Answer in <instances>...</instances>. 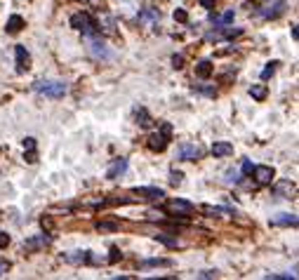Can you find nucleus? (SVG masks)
Segmentation results:
<instances>
[{
  "mask_svg": "<svg viewBox=\"0 0 299 280\" xmlns=\"http://www.w3.org/2000/svg\"><path fill=\"white\" fill-rule=\"evenodd\" d=\"M33 89L38 94H43V97H50V99H61L69 92L64 80H35Z\"/></svg>",
  "mask_w": 299,
  "mask_h": 280,
  "instance_id": "obj_1",
  "label": "nucleus"
},
{
  "mask_svg": "<svg viewBox=\"0 0 299 280\" xmlns=\"http://www.w3.org/2000/svg\"><path fill=\"white\" fill-rule=\"evenodd\" d=\"M170 134H172V125L170 123H163L160 125V132H153L149 137V148L151 151H165L167 148V141H170Z\"/></svg>",
  "mask_w": 299,
  "mask_h": 280,
  "instance_id": "obj_2",
  "label": "nucleus"
},
{
  "mask_svg": "<svg viewBox=\"0 0 299 280\" xmlns=\"http://www.w3.org/2000/svg\"><path fill=\"white\" fill-rule=\"evenodd\" d=\"M71 29H75V31H80V33H85V35H94L97 24L92 21V17H90V15H85V12H78V15H73V17H71Z\"/></svg>",
  "mask_w": 299,
  "mask_h": 280,
  "instance_id": "obj_3",
  "label": "nucleus"
},
{
  "mask_svg": "<svg viewBox=\"0 0 299 280\" xmlns=\"http://www.w3.org/2000/svg\"><path fill=\"white\" fill-rule=\"evenodd\" d=\"M200 158V148L195 144H181L177 148V160H198Z\"/></svg>",
  "mask_w": 299,
  "mask_h": 280,
  "instance_id": "obj_4",
  "label": "nucleus"
},
{
  "mask_svg": "<svg viewBox=\"0 0 299 280\" xmlns=\"http://www.w3.org/2000/svg\"><path fill=\"white\" fill-rule=\"evenodd\" d=\"M15 57H17V73H26L29 66H31V57L26 52V47H24V45H17V47H15Z\"/></svg>",
  "mask_w": 299,
  "mask_h": 280,
  "instance_id": "obj_5",
  "label": "nucleus"
},
{
  "mask_svg": "<svg viewBox=\"0 0 299 280\" xmlns=\"http://www.w3.org/2000/svg\"><path fill=\"white\" fill-rule=\"evenodd\" d=\"M285 7H287V2L285 0H273V5H269L262 10V17L264 19H278L285 12Z\"/></svg>",
  "mask_w": 299,
  "mask_h": 280,
  "instance_id": "obj_6",
  "label": "nucleus"
},
{
  "mask_svg": "<svg viewBox=\"0 0 299 280\" xmlns=\"http://www.w3.org/2000/svg\"><path fill=\"white\" fill-rule=\"evenodd\" d=\"M64 262L73 264V266H80V264L92 262L90 252H83V250H75V252H64Z\"/></svg>",
  "mask_w": 299,
  "mask_h": 280,
  "instance_id": "obj_7",
  "label": "nucleus"
},
{
  "mask_svg": "<svg viewBox=\"0 0 299 280\" xmlns=\"http://www.w3.org/2000/svg\"><path fill=\"white\" fill-rule=\"evenodd\" d=\"M125 170H127V160L125 158H116V160H111V165L106 170V177L108 179H118L120 175H125Z\"/></svg>",
  "mask_w": 299,
  "mask_h": 280,
  "instance_id": "obj_8",
  "label": "nucleus"
},
{
  "mask_svg": "<svg viewBox=\"0 0 299 280\" xmlns=\"http://www.w3.org/2000/svg\"><path fill=\"white\" fill-rule=\"evenodd\" d=\"M273 193H276L278 198H292V195L297 193V189H295V184H292L290 179H283V181H278V184L273 186Z\"/></svg>",
  "mask_w": 299,
  "mask_h": 280,
  "instance_id": "obj_9",
  "label": "nucleus"
},
{
  "mask_svg": "<svg viewBox=\"0 0 299 280\" xmlns=\"http://www.w3.org/2000/svg\"><path fill=\"white\" fill-rule=\"evenodd\" d=\"M252 175L257 179V184H271V179H273V167H269V165H259V167H254L252 170Z\"/></svg>",
  "mask_w": 299,
  "mask_h": 280,
  "instance_id": "obj_10",
  "label": "nucleus"
},
{
  "mask_svg": "<svg viewBox=\"0 0 299 280\" xmlns=\"http://www.w3.org/2000/svg\"><path fill=\"white\" fill-rule=\"evenodd\" d=\"M240 33H243L240 29H214L208 33V40H229V38H236Z\"/></svg>",
  "mask_w": 299,
  "mask_h": 280,
  "instance_id": "obj_11",
  "label": "nucleus"
},
{
  "mask_svg": "<svg viewBox=\"0 0 299 280\" xmlns=\"http://www.w3.org/2000/svg\"><path fill=\"white\" fill-rule=\"evenodd\" d=\"M212 156L214 158L233 156V144H229V141H214L212 144Z\"/></svg>",
  "mask_w": 299,
  "mask_h": 280,
  "instance_id": "obj_12",
  "label": "nucleus"
},
{
  "mask_svg": "<svg viewBox=\"0 0 299 280\" xmlns=\"http://www.w3.org/2000/svg\"><path fill=\"white\" fill-rule=\"evenodd\" d=\"M135 193L141 195L144 200H160V198H165L163 189H146V186H141V189H135Z\"/></svg>",
  "mask_w": 299,
  "mask_h": 280,
  "instance_id": "obj_13",
  "label": "nucleus"
},
{
  "mask_svg": "<svg viewBox=\"0 0 299 280\" xmlns=\"http://www.w3.org/2000/svg\"><path fill=\"white\" fill-rule=\"evenodd\" d=\"M271 224L273 226H297L299 224V219H297V214H278V217H273L271 219Z\"/></svg>",
  "mask_w": 299,
  "mask_h": 280,
  "instance_id": "obj_14",
  "label": "nucleus"
},
{
  "mask_svg": "<svg viewBox=\"0 0 299 280\" xmlns=\"http://www.w3.org/2000/svg\"><path fill=\"white\" fill-rule=\"evenodd\" d=\"M47 243H50V236H38V238H29V240L24 243V250H29V252H35V250L45 247Z\"/></svg>",
  "mask_w": 299,
  "mask_h": 280,
  "instance_id": "obj_15",
  "label": "nucleus"
},
{
  "mask_svg": "<svg viewBox=\"0 0 299 280\" xmlns=\"http://www.w3.org/2000/svg\"><path fill=\"white\" fill-rule=\"evenodd\" d=\"M24 29V17H19V15H12V17L7 19V24H5V31L7 33H19Z\"/></svg>",
  "mask_w": 299,
  "mask_h": 280,
  "instance_id": "obj_16",
  "label": "nucleus"
},
{
  "mask_svg": "<svg viewBox=\"0 0 299 280\" xmlns=\"http://www.w3.org/2000/svg\"><path fill=\"white\" fill-rule=\"evenodd\" d=\"M135 118H137V125H139V127H151V123H153L146 108H137V111H135Z\"/></svg>",
  "mask_w": 299,
  "mask_h": 280,
  "instance_id": "obj_17",
  "label": "nucleus"
},
{
  "mask_svg": "<svg viewBox=\"0 0 299 280\" xmlns=\"http://www.w3.org/2000/svg\"><path fill=\"white\" fill-rule=\"evenodd\" d=\"M247 92H250V97H252V99H257V102H264L266 94H269L266 85H252V88L247 89Z\"/></svg>",
  "mask_w": 299,
  "mask_h": 280,
  "instance_id": "obj_18",
  "label": "nucleus"
},
{
  "mask_svg": "<svg viewBox=\"0 0 299 280\" xmlns=\"http://www.w3.org/2000/svg\"><path fill=\"white\" fill-rule=\"evenodd\" d=\"M212 64L208 61V59H203V61H198V66H195V73L200 75V78H210L212 75Z\"/></svg>",
  "mask_w": 299,
  "mask_h": 280,
  "instance_id": "obj_19",
  "label": "nucleus"
},
{
  "mask_svg": "<svg viewBox=\"0 0 299 280\" xmlns=\"http://www.w3.org/2000/svg\"><path fill=\"white\" fill-rule=\"evenodd\" d=\"M170 210L189 214V212H194V205H191V203H186V200H172V203H170Z\"/></svg>",
  "mask_w": 299,
  "mask_h": 280,
  "instance_id": "obj_20",
  "label": "nucleus"
},
{
  "mask_svg": "<svg viewBox=\"0 0 299 280\" xmlns=\"http://www.w3.org/2000/svg\"><path fill=\"white\" fill-rule=\"evenodd\" d=\"M200 210L205 212V214H210V217H229L231 210H224V207H212V205H203Z\"/></svg>",
  "mask_w": 299,
  "mask_h": 280,
  "instance_id": "obj_21",
  "label": "nucleus"
},
{
  "mask_svg": "<svg viewBox=\"0 0 299 280\" xmlns=\"http://www.w3.org/2000/svg\"><path fill=\"white\" fill-rule=\"evenodd\" d=\"M156 240H158V243H163L165 247H179V240H177V238H172L170 233H158V236H156Z\"/></svg>",
  "mask_w": 299,
  "mask_h": 280,
  "instance_id": "obj_22",
  "label": "nucleus"
},
{
  "mask_svg": "<svg viewBox=\"0 0 299 280\" xmlns=\"http://www.w3.org/2000/svg\"><path fill=\"white\" fill-rule=\"evenodd\" d=\"M139 266H172L170 259H144Z\"/></svg>",
  "mask_w": 299,
  "mask_h": 280,
  "instance_id": "obj_23",
  "label": "nucleus"
},
{
  "mask_svg": "<svg viewBox=\"0 0 299 280\" xmlns=\"http://www.w3.org/2000/svg\"><path fill=\"white\" fill-rule=\"evenodd\" d=\"M92 54L94 57H108L104 50V43H99V40H92Z\"/></svg>",
  "mask_w": 299,
  "mask_h": 280,
  "instance_id": "obj_24",
  "label": "nucleus"
},
{
  "mask_svg": "<svg viewBox=\"0 0 299 280\" xmlns=\"http://www.w3.org/2000/svg\"><path fill=\"white\" fill-rule=\"evenodd\" d=\"M276 66H278V61H271V64H266V69L262 71V80H269V78L276 73Z\"/></svg>",
  "mask_w": 299,
  "mask_h": 280,
  "instance_id": "obj_25",
  "label": "nucleus"
},
{
  "mask_svg": "<svg viewBox=\"0 0 299 280\" xmlns=\"http://www.w3.org/2000/svg\"><path fill=\"white\" fill-rule=\"evenodd\" d=\"M146 19H160V12L158 10H153V7H149V10L139 17V21H146Z\"/></svg>",
  "mask_w": 299,
  "mask_h": 280,
  "instance_id": "obj_26",
  "label": "nucleus"
},
{
  "mask_svg": "<svg viewBox=\"0 0 299 280\" xmlns=\"http://www.w3.org/2000/svg\"><path fill=\"white\" fill-rule=\"evenodd\" d=\"M97 228H99V231H104V233H111V231H116V224H113V221H99V224H97Z\"/></svg>",
  "mask_w": 299,
  "mask_h": 280,
  "instance_id": "obj_27",
  "label": "nucleus"
},
{
  "mask_svg": "<svg viewBox=\"0 0 299 280\" xmlns=\"http://www.w3.org/2000/svg\"><path fill=\"white\" fill-rule=\"evenodd\" d=\"M175 21H179V24H186L189 21V15H186V10H175Z\"/></svg>",
  "mask_w": 299,
  "mask_h": 280,
  "instance_id": "obj_28",
  "label": "nucleus"
},
{
  "mask_svg": "<svg viewBox=\"0 0 299 280\" xmlns=\"http://www.w3.org/2000/svg\"><path fill=\"white\" fill-rule=\"evenodd\" d=\"M194 89L203 92V94H208V97H217V89H214V88H205V85H198V88H194Z\"/></svg>",
  "mask_w": 299,
  "mask_h": 280,
  "instance_id": "obj_29",
  "label": "nucleus"
},
{
  "mask_svg": "<svg viewBox=\"0 0 299 280\" xmlns=\"http://www.w3.org/2000/svg\"><path fill=\"white\" fill-rule=\"evenodd\" d=\"M181 179H184V175H181V172H172V175H170V184H172V186H179V184H181Z\"/></svg>",
  "mask_w": 299,
  "mask_h": 280,
  "instance_id": "obj_30",
  "label": "nucleus"
},
{
  "mask_svg": "<svg viewBox=\"0 0 299 280\" xmlns=\"http://www.w3.org/2000/svg\"><path fill=\"white\" fill-rule=\"evenodd\" d=\"M243 175H252V170H254V165H252V160H243Z\"/></svg>",
  "mask_w": 299,
  "mask_h": 280,
  "instance_id": "obj_31",
  "label": "nucleus"
},
{
  "mask_svg": "<svg viewBox=\"0 0 299 280\" xmlns=\"http://www.w3.org/2000/svg\"><path fill=\"white\" fill-rule=\"evenodd\" d=\"M118 259H120V250H118V247H111V257H108V262L116 264Z\"/></svg>",
  "mask_w": 299,
  "mask_h": 280,
  "instance_id": "obj_32",
  "label": "nucleus"
},
{
  "mask_svg": "<svg viewBox=\"0 0 299 280\" xmlns=\"http://www.w3.org/2000/svg\"><path fill=\"white\" fill-rule=\"evenodd\" d=\"M7 245H10V236L0 231V250H5V247H7Z\"/></svg>",
  "mask_w": 299,
  "mask_h": 280,
  "instance_id": "obj_33",
  "label": "nucleus"
},
{
  "mask_svg": "<svg viewBox=\"0 0 299 280\" xmlns=\"http://www.w3.org/2000/svg\"><path fill=\"white\" fill-rule=\"evenodd\" d=\"M172 64H175V69H181V66H184V57H181V54H175V57H172Z\"/></svg>",
  "mask_w": 299,
  "mask_h": 280,
  "instance_id": "obj_34",
  "label": "nucleus"
},
{
  "mask_svg": "<svg viewBox=\"0 0 299 280\" xmlns=\"http://www.w3.org/2000/svg\"><path fill=\"white\" fill-rule=\"evenodd\" d=\"M26 162H35L38 160V153H35V148H29V153H26Z\"/></svg>",
  "mask_w": 299,
  "mask_h": 280,
  "instance_id": "obj_35",
  "label": "nucleus"
},
{
  "mask_svg": "<svg viewBox=\"0 0 299 280\" xmlns=\"http://www.w3.org/2000/svg\"><path fill=\"white\" fill-rule=\"evenodd\" d=\"M7 271H10V262H5V259H0V278H2V276H5Z\"/></svg>",
  "mask_w": 299,
  "mask_h": 280,
  "instance_id": "obj_36",
  "label": "nucleus"
},
{
  "mask_svg": "<svg viewBox=\"0 0 299 280\" xmlns=\"http://www.w3.org/2000/svg\"><path fill=\"white\" fill-rule=\"evenodd\" d=\"M24 148H26V151H29V148H35V139H33V137H26V139H24Z\"/></svg>",
  "mask_w": 299,
  "mask_h": 280,
  "instance_id": "obj_37",
  "label": "nucleus"
},
{
  "mask_svg": "<svg viewBox=\"0 0 299 280\" xmlns=\"http://www.w3.org/2000/svg\"><path fill=\"white\" fill-rule=\"evenodd\" d=\"M198 278H217V271H203L198 273Z\"/></svg>",
  "mask_w": 299,
  "mask_h": 280,
  "instance_id": "obj_38",
  "label": "nucleus"
},
{
  "mask_svg": "<svg viewBox=\"0 0 299 280\" xmlns=\"http://www.w3.org/2000/svg\"><path fill=\"white\" fill-rule=\"evenodd\" d=\"M200 5H203L205 10H212V7H214V0H200Z\"/></svg>",
  "mask_w": 299,
  "mask_h": 280,
  "instance_id": "obj_39",
  "label": "nucleus"
}]
</instances>
